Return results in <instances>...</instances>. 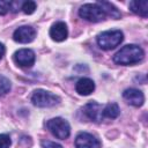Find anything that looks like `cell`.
I'll list each match as a JSON object with an SVG mask.
<instances>
[{
	"mask_svg": "<svg viewBox=\"0 0 148 148\" xmlns=\"http://www.w3.org/2000/svg\"><path fill=\"white\" fill-rule=\"evenodd\" d=\"M31 102L35 106H38V108H51L57 105L60 102V98L50 91L37 89L34 91L31 96Z\"/></svg>",
	"mask_w": 148,
	"mask_h": 148,
	"instance_id": "cell-3",
	"label": "cell"
},
{
	"mask_svg": "<svg viewBox=\"0 0 148 148\" xmlns=\"http://www.w3.org/2000/svg\"><path fill=\"white\" fill-rule=\"evenodd\" d=\"M36 7H37V5H36L35 1H24L22 3V8L21 9L23 10L24 14L30 15V14H32L36 10Z\"/></svg>",
	"mask_w": 148,
	"mask_h": 148,
	"instance_id": "cell-17",
	"label": "cell"
},
{
	"mask_svg": "<svg viewBox=\"0 0 148 148\" xmlns=\"http://www.w3.org/2000/svg\"><path fill=\"white\" fill-rule=\"evenodd\" d=\"M46 126L49 128V131L58 139L60 140H65L71 134V126L68 124L67 120L57 117V118H52L46 123Z\"/></svg>",
	"mask_w": 148,
	"mask_h": 148,
	"instance_id": "cell-4",
	"label": "cell"
},
{
	"mask_svg": "<svg viewBox=\"0 0 148 148\" xmlns=\"http://www.w3.org/2000/svg\"><path fill=\"white\" fill-rule=\"evenodd\" d=\"M13 59L15 61L16 65H18L20 67H25L29 68L35 64V52L30 49H21L18 51H16L13 56Z\"/></svg>",
	"mask_w": 148,
	"mask_h": 148,
	"instance_id": "cell-6",
	"label": "cell"
},
{
	"mask_svg": "<svg viewBox=\"0 0 148 148\" xmlns=\"http://www.w3.org/2000/svg\"><path fill=\"white\" fill-rule=\"evenodd\" d=\"M75 90L81 96H88L95 90V83L89 77H81L75 84Z\"/></svg>",
	"mask_w": 148,
	"mask_h": 148,
	"instance_id": "cell-12",
	"label": "cell"
},
{
	"mask_svg": "<svg viewBox=\"0 0 148 148\" xmlns=\"http://www.w3.org/2000/svg\"><path fill=\"white\" fill-rule=\"evenodd\" d=\"M5 52H6V49H5V46H3V44L2 43H0V59L3 57V54H5Z\"/></svg>",
	"mask_w": 148,
	"mask_h": 148,
	"instance_id": "cell-21",
	"label": "cell"
},
{
	"mask_svg": "<svg viewBox=\"0 0 148 148\" xmlns=\"http://www.w3.org/2000/svg\"><path fill=\"white\" fill-rule=\"evenodd\" d=\"M79 15L80 17L89 22H101L106 17L105 13L101 9L97 3H84L80 7Z\"/></svg>",
	"mask_w": 148,
	"mask_h": 148,
	"instance_id": "cell-5",
	"label": "cell"
},
{
	"mask_svg": "<svg viewBox=\"0 0 148 148\" xmlns=\"http://www.w3.org/2000/svg\"><path fill=\"white\" fill-rule=\"evenodd\" d=\"M119 113H120V109L116 103H109L105 106H103V117L105 118L114 119L119 116Z\"/></svg>",
	"mask_w": 148,
	"mask_h": 148,
	"instance_id": "cell-15",
	"label": "cell"
},
{
	"mask_svg": "<svg viewBox=\"0 0 148 148\" xmlns=\"http://www.w3.org/2000/svg\"><path fill=\"white\" fill-rule=\"evenodd\" d=\"M68 36V29L65 22H56L50 28V37L54 42H62Z\"/></svg>",
	"mask_w": 148,
	"mask_h": 148,
	"instance_id": "cell-11",
	"label": "cell"
},
{
	"mask_svg": "<svg viewBox=\"0 0 148 148\" xmlns=\"http://www.w3.org/2000/svg\"><path fill=\"white\" fill-rule=\"evenodd\" d=\"M10 88H12V83L9 79H7L3 75H0V96H3L7 92H9Z\"/></svg>",
	"mask_w": 148,
	"mask_h": 148,
	"instance_id": "cell-16",
	"label": "cell"
},
{
	"mask_svg": "<svg viewBox=\"0 0 148 148\" xmlns=\"http://www.w3.org/2000/svg\"><path fill=\"white\" fill-rule=\"evenodd\" d=\"M36 37V30L30 25H22L17 28L13 34V39L17 43L27 44L35 39Z\"/></svg>",
	"mask_w": 148,
	"mask_h": 148,
	"instance_id": "cell-8",
	"label": "cell"
},
{
	"mask_svg": "<svg viewBox=\"0 0 148 148\" xmlns=\"http://www.w3.org/2000/svg\"><path fill=\"white\" fill-rule=\"evenodd\" d=\"M10 138L7 134H0V148H9L10 147Z\"/></svg>",
	"mask_w": 148,
	"mask_h": 148,
	"instance_id": "cell-18",
	"label": "cell"
},
{
	"mask_svg": "<svg viewBox=\"0 0 148 148\" xmlns=\"http://www.w3.org/2000/svg\"><path fill=\"white\" fill-rule=\"evenodd\" d=\"M75 148H101V141L90 133L81 132L75 138Z\"/></svg>",
	"mask_w": 148,
	"mask_h": 148,
	"instance_id": "cell-7",
	"label": "cell"
},
{
	"mask_svg": "<svg viewBox=\"0 0 148 148\" xmlns=\"http://www.w3.org/2000/svg\"><path fill=\"white\" fill-rule=\"evenodd\" d=\"M123 97L130 105H133V106H141L145 102L143 92L135 88H128L124 90Z\"/></svg>",
	"mask_w": 148,
	"mask_h": 148,
	"instance_id": "cell-10",
	"label": "cell"
},
{
	"mask_svg": "<svg viewBox=\"0 0 148 148\" xmlns=\"http://www.w3.org/2000/svg\"><path fill=\"white\" fill-rule=\"evenodd\" d=\"M10 2L12 1L0 0V15H5L10 10Z\"/></svg>",
	"mask_w": 148,
	"mask_h": 148,
	"instance_id": "cell-19",
	"label": "cell"
},
{
	"mask_svg": "<svg viewBox=\"0 0 148 148\" xmlns=\"http://www.w3.org/2000/svg\"><path fill=\"white\" fill-rule=\"evenodd\" d=\"M42 147L43 148H62L61 145H59L57 142H53V141H50V140H43L42 141Z\"/></svg>",
	"mask_w": 148,
	"mask_h": 148,
	"instance_id": "cell-20",
	"label": "cell"
},
{
	"mask_svg": "<svg viewBox=\"0 0 148 148\" xmlns=\"http://www.w3.org/2000/svg\"><path fill=\"white\" fill-rule=\"evenodd\" d=\"M145 57L143 50L135 44H128L123 46L114 56H113V61L118 65H124V66H130L140 62Z\"/></svg>",
	"mask_w": 148,
	"mask_h": 148,
	"instance_id": "cell-1",
	"label": "cell"
},
{
	"mask_svg": "<svg viewBox=\"0 0 148 148\" xmlns=\"http://www.w3.org/2000/svg\"><path fill=\"white\" fill-rule=\"evenodd\" d=\"M101 9L105 13L106 16H111L112 18H119L120 17V12L111 3V2H106V1H98L96 2Z\"/></svg>",
	"mask_w": 148,
	"mask_h": 148,
	"instance_id": "cell-14",
	"label": "cell"
},
{
	"mask_svg": "<svg viewBox=\"0 0 148 148\" xmlns=\"http://www.w3.org/2000/svg\"><path fill=\"white\" fill-rule=\"evenodd\" d=\"M130 9L142 17H146L148 15V1L147 0H139V1H131L130 2Z\"/></svg>",
	"mask_w": 148,
	"mask_h": 148,
	"instance_id": "cell-13",
	"label": "cell"
},
{
	"mask_svg": "<svg viewBox=\"0 0 148 148\" xmlns=\"http://www.w3.org/2000/svg\"><path fill=\"white\" fill-rule=\"evenodd\" d=\"M83 113L86 117L95 123H101L103 117V106L96 102H89L83 108Z\"/></svg>",
	"mask_w": 148,
	"mask_h": 148,
	"instance_id": "cell-9",
	"label": "cell"
},
{
	"mask_svg": "<svg viewBox=\"0 0 148 148\" xmlns=\"http://www.w3.org/2000/svg\"><path fill=\"white\" fill-rule=\"evenodd\" d=\"M124 39V35L120 30H106L97 36V44L102 50H112L117 47Z\"/></svg>",
	"mask_w": 148,
	"mask_h": 148,
	"instance_id": "cell-2",
	"label": "cell"
}]
</instances>
